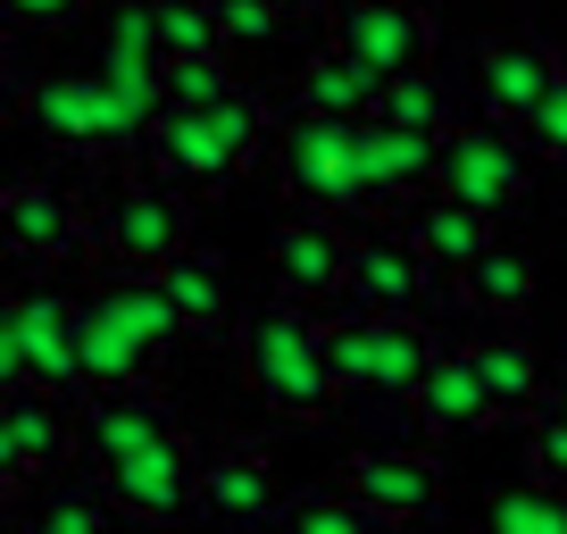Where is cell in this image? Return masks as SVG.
Segmentation results:
<instances>
[{"instance_id":"6da1fadb","label":"cell","mask_w":567,"mask_h":534,"mask_svg":"<svg viewBox=\"0 0 567 534\" xmlns=\"http://www.w3.org/2000/svg\"><path fill=\"white\" fill-rule=\"evenodd\" d=\"M243 376L267 410L301 418V427L342 410V376L326 359V326L309 318V301H284V292L243 318Z\"/></svg>"},{"instance_id":"7a4b0ae2","label":"cell","mask_w":567,"mask_h":534,"mask_svg":"<svg viewBox=\"0 0 567 534\" xmlns=\"http://www.w3.org/2000/svg\"><path fill=\"white\" fill-rule=\"evenodd\" d=\"M193 243V193L167 176H125L117 193L92 201V250L109 267H167Z\"/></svg>"},{"instance_id":"3957f363","label":"cell","mask_w":567,"mask_h":534,"mask_svg":"<svg viewBox=\"0 0 567 534\" xmlns=\"http://www.w3.org/2000/svg\"><path fill=\"white\" fill-rule=\"evenodd\" d=\"M276 176L301 209H359L368 193V167H359V117H318V109H292L276 134Z\"/></svg>"},{"instance_id":"277c9868","label":"cell","mask_w":567,"mask_h":534,"mask_svg":"<svg viewBox=\"0 0 567 534\" xmlns=\"http://www.w3.org/2000/svg\"><path fill=\"white\" fill-rule=\"evenodd\" d=\"M25 117H34V134H42L51 151H84V160L151 143V125H142L134 109L109 92V75H101V68H68V75H51V84H34Z\"/></svg>"},{"instance_id":"5b68a950","label":"cell","mask_w":567,"mask_h":534,"mask_svg":"<svg viewBox=\"0 0 567 534\" xmlns=\"http://www.w3.org/2000/svg\"><path fill=\"white\" fill-rule=\"evenodd\" d=\"M526 184H534L526 125L467 117V125H451V134H443V184H434V193H451V201H467V209L501 217L509 201H526Z\"/></svg>"},{"instance_id":"8992f818","label":"cell","mask_w":567,"mask_h":534,"mask_svg":"<svg viewBox=\"0 0 567 534\" xmlns=\"http://www.w3.org/2000/svg\"><path fill=\"white\" fill-rule=\"evenodd\" d=\"M0 376L9 384H51V392H92L84 376V335H75V301L68 292H18L9 326H0Z\"/></svg>"},{"instance_id":"52a82bcc","label":"cell","mask_w":567,"mask_h":534,"mask_svg":"<svg viewBox=\"0 0 567 534\" xmlns=\"http://www.w3.org/2000/svg\"><path fill=\"white\" fill-rule=\"evenodd\" d=\"M75 451H84V418H75L68 392H51V384H9V401H0V484H9V493H25L34 476L68 468Z\"/></svg>"},{"instance_id":"ba28073f","label":"cell","mask_w":567,"mask_h":534,"mask_svg":"<svg viewBox=\"0 0 567 534\" xmlns=\"http://www.w3.org/2000/svg\"><path fill=\"white\" fill-rule=\"evenodd\" d=\"M351 250H359V234H342L326 209H309V217H284L276 234H267V276H276V292L284 301H342L351 292Z\"/></svg>"},{"instance_id":"9c48e42d","label":"cell","mask_w":567,"mask_h":534,"mask_svg":"<svg viewBox=\"0 0 567 534\" xmlns=\"http://www.w3.org/2000/svg\"><path fill=\"white\" fill-rule=\"evenodd\" d=\"M200 451L184 434H159L142 443L134 460L109 468V493H117V517H142V526H176L184 510H200Z\"/></svg>"},{"instance_id":"30bf717a","label":"cell","mask_w":567,"mask_h":534,"mask_svg":"<svg viewBox=\"0 0 567 534\" xmlns=\"http://www.w3.org/2000/svg\"><path fill=\"white\" fill-rule=\"evenodd\" d=\"M342 301L368 309V318H417L434 301V259L409 243V226H375L351 250V292Z\"/></svg>"},{"instance_id":"8fae6325","label":"cell","mask_w":567,"mask_h":534,"mask_svg":"<svg viewBox=\"0 0 567 534\" xmlns=\"http://www.w3.org/2000/svg\"><path fill=\"white\" fill-rule=\"evenodd\" d=\"M0 226H9V250L34 267H68L92 250V209H75L59 184L42 176H18L9 184V201H0Z\"/></svg>"},{"instance_id":"7c38bea8","label":"cell","mask_w":567,"mask_h":534,"mask_svg":"<svg viewBox=\"0 0 567 534\" xmlns=\"http://www.w3.org/2000/svg\"><path fill=\"white\" fill-rule=\"evenodd\" d=\"M334 42L359 51L368 68L409 75V68H434V18L417 0H334Z\"/></svg>"},{"instance_id":"4fadbf2b","label":"cell","mask_w":567,"mask_h":534,"mask_svg":"<svg viewBox=\"0 0 567 534\" xmlns=\"http://www.w3.org/2000/svg\"><path fill=\"white\" fill-rule=\"evenodd\" d=\"M142 151H151V176L184 184V193H217V184H234V176H243V160L226 151V134H217V117H209V109H176V101H167Z\"/></svg>"},{"instance_id":"5bb4252c","label":"cell","mask_w":567,"mask_h":534,"mask_svg":"<svg viewBox=\"0 0 567 534\" xmlns=\"http://www.w3.org/2000/svg\"><path fill=\"white\" fill-rule=\"evenodd\" d=\"M342 493L401 526V517L443 510V468H434V451H351L342 460Z\"/></svg>"},{"instance_id":"9a60e30c","label":"cell","mask_w":567,"mask_h":534,"mask_svg":"<svg viewBox=\"0 0 567 534\" xmlns=\"http://www.w3.org/2000/svg\"><path fill=\"white\" fill-rule=\"evenodd\" d=\"M359 167H368L375 201H417L443 184V134H417V125L392 117H359Z\"/></svg>"},{"instance_id":"2e32d148","label":"cell","mask_w":567,"mask_h":534,"mask_svg":"<svg viewBox=\"0 0 567 534\" xmlns=\"http://www.w3.org/2000/svg\"><path fill=\"white\" fill-rule=\"evenodd\" d=\"M550 84H559V59H550L543 42H484V59H476L484 117H509V125H526L534 109L550 101Z\"/></svg>"},{"instance_id":"e0dca14e","label":"cell","mask_w":567,"mask_h":534,"mask_svg":"<svg viewBox=\"0 0 567 534\" xmlns=\"http://www.w3.org/2000/svg\"><path fill=\"white\" fill-rule=\"evenodd\" d=\"M75 418H84V451H92L101 468H117V460H134L142 443H159V434H176V427H167V410H159V392H151V384H125V392H92V401H84Z\"/></svg>"},{"instance_id":"ac0fdd59","label":"cell","mask_w":567,"mask_h":534,"mask_svg":"<svg viewBox=\"0 0 567 534\" xmlns=\"http://www.w3.org/2000/svg\"><path fill=\"white\" fill-rule=\"evenodd\" d=\"M384 68H368L359 51H342V42H326L318 59L301 68V92H292V109H318V117H375L384 109Z\"/></svg>"},{"instance_id":"d6986e66","label":"cell","mask_w":567,"mask_h":534,"mask_svg":"<svg viewBox=\"0 0 567 534\" xmlns=\"http://www.w3.org/2000/svg\"><path fill=\"white\" fill-rule=\"evenodd\" d=\"M417 410H425L434 434H476L484 418H501V401H493V384H484L476 351H434V368H425V384H417Z\"/></svg>"},{"instance_id":"ffe728a7","label":"cell","mask_w":567,"mask_h":534,"mask_svg":"<svg viewBox=\"0 0 567 534\" xmlns=\"http://www.w3.org/2000/svg\"><path fill=\"white\" fill-rule=\"evenodd\" d=\"M200 510L226 517V526H259V517L276 510V468H267V451H250V443L209 451V468H200Z\"/></svg>"},{"instance_id":"44dd1931","label":"cell","mask_w":567,"mask_h":534,"mask_svg":"<svg viewBox=\"0 0 567 534\" xmlns=\"http://www.w3.org/2000/svg\"><path fill=\"white\" fill-rule=\"evenodd\" d=\"M409 243L425 250V259L443 267V276H467V267L484 259V243H493V217L484 209H467V201H451V193H434V201H409Z\"/></svg>"},{"instance_id":"7402d4cb","label":"cell","mask_w":567,"mask_h":534,"mask_svg":"<svg viewBox=\"0 0 567 534\" xmlns=\"http://www.w3.org/2000/svg\"><path fill=\"white\" fill-rule=\"evenodd\" d=\"M109 517H117V493H109V476H84V468H51L42 476V501H34V526L25 534H109Z\"/></svg>"},{"instance_id":"603a6c76","label":"cell","mask_w":567,"mask_h":534,"mask_svg":"<svg viewBox=\"0 0 567 534\" xmlns=\"http://www.w3.org/2000/svg\"><path fill=\"white\" fill-rule=\"evenodd\" d=\"M443 342L417 318H368V392H417Z\"/></svg>"},{"instance_id":"cb8c5ba5","label":"cell","mask_w":567,"mask_h":534,"mask_svg":"<svg viewBox=\"0 0 567 534\" xmlns=\"http://www.w3.org/2000/svg\"><path fill=\"white\" fill-rule=\"evenodd\" d=\"M460 301L484 309L493 326L501 318H526V309H534V259L517 243H484V259L460 276Z\"/></svg>"},{"instance_id":"d4e9b609","label":"cell","mask_w":567,"mask_h":534,"mask_svg":"<svg viewBox=\"0 0 567 534\" xmlns=\"http://www.w3.org/2000/svg\"><path fill=\"white\" fill-rule=\"evenodd\" d=\"M159 285H167V301L184 309V326H226V309H234L226 259H217V250H200V243H184L176 259L159 267Z\"/></svg>"},{"instance_id":"484cf974","label":"cell","mask_w":567,"mask_h":534,"mask_svg":"<svg viewBox=\"0 0 567 534\" xmlns=\"http://www.w3.org/2000/svg\"><path fill=\"white\" fill-rule=\"evenodd\" d=\"M342 418H351L359 451H425V443H434L417 392H351V410H342Z\"/></svg>"},{"instance_id":"4316f807","label":"cell","mask_w":567,"mask_h":534,"mask_svg":"<svg viewBox=\"0 0 567 534\" xmlns=\"http://www.w3.org/2000/svg\"><path fill=\"white\" fill-rule=\"evenodd\" d=\"M467 351H476V368H484V384H493L501 418L543 401V359H534V342H517V335H501V326H493V335L467 342Z\"/></svg>"},{"instance_id":"83f0119b","label":"cell","mask_w":567,"mask_h":534,"mask_svg":"<svg viewBox=\"0 0 567 534\" xmlns=\"http://www.w3.org/2000/svg\"><path fill=\"white\" fill-rule=\"evenodd\" d=\"M375 117H392V125H417V134H451V92H443V75H425V68H409V75H392L384 84V109Z\"/></svg>"},{"instance_id":"f1b7e54d","label":"cell","mask_w":567,"mask_h":534,"mask_svg":"<svg viewBox=\"0 0 567 534\" xmlns=\"http://www.w3.org/2000/svg\"><path fill=\"white\" fill-rule=\"evenodd\" d=\"M493 534H567V493H559V484L493 493Z\"/></svg>"},{"instance_id":"f546056e","label":"cell","mask_w":567,"mask_h":534,"mask_svg":"<svg viewBox=\"0 0 567 534\" xmlns=\"http://www.w3.org/2000/svg\"><path fill=\"white\" fill-rule=\"evenodd\" d=\"M375 526V510L368 501H351L334 484V493H318V501H292V510H284V534H368Z\"/></svg>"},{"instance_id":"4dcf8cb0","label":"cell","mask_w":567,"mask_h":534,"mask_svg":"<svg viewBox=\"0 0 567 534\" xmlns=\"http://www.w3.org/2000/svg\"><path fill=\"white\" fill-rule=\"evenodd\" d=\"M226 92H234V75H226V59H217V51L167 59V101H176V109H217Z\"/></svg>"},{"instance_id":"1f68e13d","label":"cell","mask_w":567,"mask_h":534,"mask_svg":"<svg viewBox=\"0 0 567 534\" xmlns=\"http://www.w3.org/2000/svg\"><path fill=\"white\" fill-rule=\"evenodd\" d=\"M326 359H334V376H342V401L368 392V309H351V318L326 326Z\"/></svg>"},{"instance_id":"d6a6232c","label":"cell","mask_w":567,"mask_h":534,"mask_svg":"<svg viewBox=\"0 0 567 534\" xmlns=\"http://www.w3.org/2000/svg\"><path fill=\"white\" fill-rule=\"evenodd\" d=\"M217 18H226V42L267 51V42H284V18H292V9H276V0H217Z\"/></svg>"},{"instance_id":"836d02e7","label":"cell","mask_w":567,"mask_h":534,"mask_svg":"<svg viewBox=\"0 0 567 534\" xmlns=\"http://www.w3.org/2000/svg\"><path fill=\"white\" fill-rule=\"evenodd\" d=\"M92 0H0V18H9V34H68L75 18H84Z\"/></svg>"},{"instance_id":"e575fe53","label":"cell","mask_w":567,"mask_h":534,"mask_svg":"<svg viewBox=\"0 0 567 534\" xmlns=\"http://www.w3.org/2000/svg\"><path fill=\"white\" fill-rule=\"evenodd\" d=\"M526 143H534V160H550V167H567V75L550 84V101L526 117Z\"/></svg>"},{"instance_id":"d590c367","label":"cell","mask_w":567,"mask_h":534,"mask_svg":"<svg viewBox=\"0 0 567 534\" xmlns=\"http://www.w3.org/2000/svg\"><path fill=\"white\" fill-rule=\"evenodd\" d=\"M526 451H534V476L567 493V410H559V401H550V410L534 418V443H526Z\"/></svg>"},{"instance_id":"8d00e7d4","label":"cell","mask_w":567,"mask_h":534,"mask_svg":"<svg viewBox=\"0 0 567 534\" xmlns=\"http://www.w3.org/2000/svg\"><path fill=\"white\" fill-rule=\"evenodd\" d=\"M276 9H318V0H276Z\"/></svg>"},{"instance_id":"74e56055","label":"cell","mask_w":567,"mask_h":534,"mask_svg":"<svg viewBox=\"0 0 567 534\" xmlns=\"http://www.w3.org/2000/svg\"><path fill=\"white\" fill-rule=\"evenodd\" d=\"M368 534H392V517H375V526H368Z\"/></svg>"},{"instance_id":"f35d334b","label":"cell","mask_w":567,"mask_h":534,"mask_svg":"<svg viewBox=\"0 0 567 534\" xmlns=\"http://www.w3.org/2000/svg\"><path fill=\"white\" fill-rule=\"evenodd\" d=\"M559 410H567V384H559Z\"/></svg>"}]
</instances>
